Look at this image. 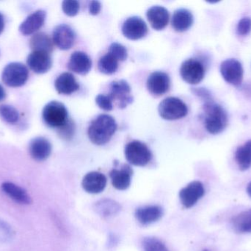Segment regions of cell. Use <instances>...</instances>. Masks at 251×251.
Instances as JSON below:
<instances>
[{
    "label": "cell",
    "instance_id": "1",
    "mask_svg": "<svg viewBox=\"0 0 251 251\" xmlns=\"http://www.w3.org/2000/svg\"><path fill=\"white\" fill-rule=\"evenodd\" d=\"M118 125L116 119L107 114H101L91 122L88 135L91 142L97 145H104L110 141Z\"/></svg>",
    "mask_w": 251,
    "mask_h": 251
},
{
    "label": "cell",
    "instance_id": "2",
    "mask_svg": "<svg viewBox=\"0 0 251 251\" xmlns=\"http://www.w3.org/2000/svg\"><path fill=\"white\" fill-rule=\"evenodd\" d=\"M204 125L206 131L211 134H219L228 125V114L224 108L213 101L203 105Z\"/></svg>",
    "mask_w": 251,
    "mask_h": 251
},
{
    "label": "cell",
    "instance_id": "3",
    "mask_svg": "<svg viewBox=\"0 0 251 251\" xmlns=\"http://www.w3.org/2000/svg\"><path fill=\"white\" fill-rule=\"evenodd\" d=\"M43 119L47 126L60 129L69 121V113L62 103L51 101L43 109Z\"/></svg>",
    "mask_w": 251,
    "mask_h": 251
},
{
    "label": "cell",
    "instance_id": "4",
    "mask_svg": "<svg viewBox=\"0 0 251 251\" xmlns=\"http://www.w3.org/2000/svg\"><path fill=\"white\" fill-rule=\"evenodd\" d=\"M158 112L159 116L165 120H176L187 116L188 108L180 99L170 97L159 103Z\"/></svg>",
    "mask_w": 251,
    "mask_h": 251
},
{
    "label": "cell",
    "instance_id": "5",
    "mask_svg": "<svg viewBox=\"0 0 251 251\" xmlns=\"http://www.w3.org/2000/svg\"><path fill=\"white\" fill-rule=\"evenodd\" d=\"M126 159L131 165L144 167L151 160L152 153L145 143L137 140L130 141L125 149Z\"/></svg>",
    "mask_w": 251,
    "mask_h": 251
},
{
    "label": "cell",
    "instance_id": "6",
    "mask_svg": "<svg viewBox=\"0 0 251 251\" xmlns=\"http://www.w3.org/2000/svg\"><path fill=\"white\" fill-rule=\"evenodd\" d=\"M29 78V70L22 63H9L1 74L3 83L7 86L20 87L25 85Z\"/></svg>",
    "mask_w": 251,
    "mask_h": 251
},
{
    "label": "cell",
    "instance_id": "7",
    "mask_svg": "<svg viewBox=\"0 0 251 251\" xmlns=\"http://www.w3.org/2000/svg\"><path fill=\"white\" fill-rule=\"evenodd\" d=\"M181 78L187 84L196 85L203 81L205 69L201 62L194 58L184 60L180 68Z\"/></svg>",
    "mask_w": 251,
    "mask_h": 251
},
{
    "label": "cell",
    "instance_id": "8",
    "mask_svg": "<svg viewBox=\"0 0 251 251\" xmlns=\"http://www.w3.org/2000/svg\"><path fill=\"white\" fill-rule=\"evenodd\" d=\"M108 96L113 103L116 102L118 108L120 109H126L134 100L131 95V87L125 80L112 82Z\"/></svg>",
    "mask_w": 251,
    "mask_h": 251
},
{
    "label": "cell",
    "instance_id": "9",
    "mask_svg": "<svg viewBox=\"0 0 251 251\" xmlns=\"http://www.w3.org/2000/svg\"><path fill=\"white\" fill-rule=\"evenodd\" d=\"M221 73L226 82L234 86H239L243 82L244 70L242 63L237 59H227L223 61Z\"/></svg>",
    "mask_w": 251,
    "mask_h": 251
},
{
    "label": "cell",
    "instance_id": "10",
    "mask_svg": "<svg viewBox=\"0 0 251 251\" xmlns=\"http://www.w3.org/2000/svg\"><path fill=\"white\" fill-rule=\"evenodd\" d=\"M76 33L69 25L62 24L54 28L52 41L60 50H70L75 43Z\"/></svg>",
    "mask_w": 251,
    "mask_h": 251
},
{
    "label": "cell",
    "instance_id": "11",
    "mask_svg": "<svg viewBox=\"0 0 251 251\" xmlns=\"http://www.w3.org/2000/svg\"><path fill=\"white\" fill-rule=\"evenodd\" d=\"M148 27L146 22L139 16H132L125 21L122 26V32L130 40H139L147 35Z\"/></svg>",
    "mask_w": 251,
    "mask_h": 251
},
{
    "label": "cell",
    "instance_id": "12",
    "mask_svg": "<svg viewBox=\"0 0 251 251\" xmlns=\"http://www.w3.org/2000/svg\"><path fill=\"white\" fill-rule=\"evenodd\" d=\"M146 85L151 94L156 97H159L169 91L171 80L168 74L158 71L152 72L149 75Z\"/></svg>",
    "mask_w": 251,
    "mask_h": 251
},
{
    "label": "cell",
    "instance_id": "13",
    "mask_svg": "<svg viewBox=\"0 0 251 251\" xmlns=\"http://www.w3.org/2000/svg\"><path fill=\"white\" fill-rule=\"evenodd\" d=\"M205 190L200 181H193L180 191L179 197L185 208L193 207L204 195Z\"/></svg>",
    "mask_w": 251,
    "mask_h": 251
},
{
    "label": "cell",
    "instance_id": "14",
    "mask_svg": "<svg viewBox=\"0 0 251 251\" xmlns=\"http://www.w3.org/2000/svg\"><path fill=\"white\" fill-rule=\"evenodd\" d=\"M26 63L35 73L44 74L50 71L52 66V60L50 53L46 52L32 51L28 56Z\"/></svg>",
    "mask_w": 251,
    "mask_h": 251
},
{
    "label": "cell",
    "instance_id": "15",
    "mask_svg": "<svg viewBox=\"0 0 251 251\" xmlns=\"http://www.w3.org/2000/svg\"><path fill=\"white\" fill-rule=\"evenodd\" d=\"M69 70L85 75L91 71L92 68V60L91 57L84 52L76 51L72 53L68 63Z\"/></svg>",
    "mask_w": 251,
    "mask_h": 251
},
{
    "label": "cell",
    "instance_id": "16",
    "mask_svg": "<svg viewBox=\"0 0 251 251\" xmlns=\"http://www.w3.org/2000/svg\"><path fill=\"white\" fill-rule=\"evenodd\" d=\"M133 171L128 165H121L120 167H116L110 172L112 184L119 190H125L131 184Z\"/></svg>",
    "mask_w": 251,
    "mask_h": 251
},
{
    "label": "cell",
    "instance_id": "17",
    "mask_svg": "<svg viewBox=\"0 0 251 251\" xmlns=\"http://www.w3.org/2000/svg\"><path fill=\"white\" fill-rule=\"evenodd\" d=\"M151 26L156 30H162L169 22V12L162 6L156 5L150 7L146 13Z\"/></svg>",
    "mask_w": 251,
    "mask_h": 251
},
{
    "label": "cell",
    "instance_id": "18",
    "mask_svg": "<svg viewBox=\"0 0 251 251\" xmlns=\"http://www.w3.org/2000/svg\"><path fill=\"white\" fill-rule=\"evenodd\" d=\"M29 153L35 160L38 162L46 160L51 155V143L44 137H37L29 143Z\"/></svg>",
    "mask_w": 251,
    "mask_h": 251
},
{
    "label": "cell",
    "instance_id": "19",
    "mask_svg": "<svg viewBox=\"0 0 251 251\" xmlns=\"http://www.w3.org/2000/svg\"><path fill=\"white\" fill-rule=\"evenodd\" d=\"M46 16L47 13L44 10H38L34 12L21 24L19 30L25 35L35 33L44 25Z\"/></svg>",
    "mask_w": 251,
    "mask_h": 251
},
{
    "label": "cell",
    "instance_id": "20",
    "mask_svg": "<svg viewBox=\"0 0 251 251\" xmlns=\"http://www.w3.org/2000/svg\"><path fill=\"white\" fill-rule=\"evenodd\" d=\"M82 185L87 193L98 194L105 188L107 178L101 172H91L85 175L82 180Z\"/></svg>",
    "mask_w": 251,
    "mask_h": 251
},
{
    "label": "cell",
    "instance_id": "21",
    "mask_svg": "<svg viewBox=\"0 0 251 251\" xmlns=\"http://www.w3.org/2000/svg\"><path fill=\"white\" fill-rule=\"evenodd\" d=\"M54 86L57 92L60 94H73L79 89V85L75 76L69 72L61 74L54 82Z\"/></svg>",
    "mask_w": 251,
    "mask_h": 251
},
{
    "label": "cell",
    "instance_id": "22",
    "mask_svg": "<svg viewBox=\"0 0 251 251\" xmlns=\"http://www.w3.org/2000/svg\"><path fill=\"white\" fill-rule=\"evenodd\" d=\"M194 22L193 13L187 9H178L173 15L172 27L177 32H182L190 29Z\"/></svg>",
    "mask_w": 251,
    "mask_h": 251
},
{
    "label": "cell",
    "instance_id": "23",
    "mask_svg": "<svg viewBox=\"0 0 251 251\" xmlns=\"http://www.w3.org/2000/svg\"><path fill=\"white\" fill-rule=\"evenodd\" d=\"M163 215V210L159 206H148L136 210L135 217L143 225H149L159 221Z\"/></svg>",
    "mask_w": 251,
    "mask_h": 251
},
{
    "label": "cell",
    "instance_id": "24",
    "mask_svg": "<svg viewBox=\"0 0 251 251\" xmlns=\"http://www.w3.org/2000/svg\"><path fill=\"white\" fill-rule=\"evenodd\" d=\"M1 190L12 200L21 204H29L31 198L26 190L11 182H4L1 184Z\"/></svg>",
    "mask_w": 251,
    "mask_h": 251
},
{
    "label": "cell",
    "instance_id": "25",
    "mask_svg": "<svg viewBox=\"0 0 251 251\" xmlns=\"http://www.w3.org/2000/svg\"><path fill=\"white\" fill-rule=\"evenodd\" d=\"M32 51L46 52L51 53L53 50V41L45 32L34 34L29 41Z\"/></svg>",
    "mask_w": 251,
    "mask_h": 251
},
{
    "label": "cell",
    "instance_id": "26",
    "mask_svg": "<svg viewBox=\"0 0 251 251\" xmlns=\"http://www.w3.org/2000/svg\"><path fill=\"white\" fill-rule=\"evenodd\" d=\"M235 161L239 169L248 170L251 167V140L246 141L236 150Z\"/></svg>",
    "mask_w": 251,
    "mask_h": 251
},
{
    "label": "cell",
    "instance_id": "27",
    "mask_svg": "<svg viewBox=\"0 0 251 251\" xmlns=\"http://www.w3.org/2000/svg\"><path fill=\"white\" fill-rule=\"evenodd\" d=\"M95 210L102 218H110L120 212L121 206L114 200L104 199L96 203Z\"/></svg>",
    "mask_w": 251,
    "mask_h": 251
},
{
    "label": "cell",
    "instance_id": "28",
    "mask_svg": "<svg viewBox=\"0 0 251 251\" xmlns=\"http://www.w3.org/2000/svg\"><path fill=\"white\" fill-rule=\"evenodd\" d=\"M234 230L239 233H251V209L241 212L232 220Z\"/></svg>",
    "mask_w": 251,
    "mask_h": 251
},
{
    "label": "cell",
    "instance_id": "29",
    "mask_svg": "<svg viewBox=\"0 0 251 251\" xmlns=\"http://www.w3.org/2000/svg\"><path fill=\"white\" fill-rule=\"evenodd\" d=\"M98 68L101 73L112 75L119 69V60L110 53H107L99 60Z\"/></svg>",
    "mask_w": 251,
    "mask_h": 251
},
{
    "label": "cell",
    "instance_id": "30",
    "mask_svg": "<svg viewBox=\"0 0 251 251\" xmlns=\"http://www.w3.org/2000/svg\"><path fill=\"white\" fill-rule=\"evenodd\" d=\"M0 117L9 124H16L19 121V114L18 111L9 105L0 106Z\"/></svg>",
    "mask_w": 251,
    "mask_h": 251
},
{
    "label": "cell",
    "instance_id": "31",
    "mask_svg": "<svg viewBox=\"0 0 251 251\" xmlns=\"http://www.w3.org/2000/svg\"><path fill=\"white\" fill-rule=\"evenodd\" d=\"M143 249L145 251H169L162 242L153 237L145 239L143 241Z\"/></svg>",
    "mask_w": 251,
    "mask_h": 251
},
{
    "label": "cell",
    "instance_id": "32",
    "mask_svg": "<svg viewBox=\"0 0 251 251\" xmlns=\"http://www.w3.org/2000/svg\"><path fill=\"white\" fill-rule=\"evenodd\" d=\"M109 53L117 58L119 61H124V60H126L127 56H128L126 49L125 46L119 44V43L114 42L111 44L110 49H109Z\"/></svg>",
    "mask_w": 251,
    "mask_h": 251
},
{
    "label": "cell",
    "instance_id": "33",
    "mask_svg": "<svg viewBox=\"0 0 251 251\" xmlns=\"http://www.w3.org/2000/svg\"><path fill=\"white\" fill-rule=\"evenodd\" d=\"M62 9L65 14L69 16H75L79 13V3L76 0H66L62 3Z\"/></svg>",
    "mask_w": 251,
    "mask_h": 251
},
{
    "label": "cell",
    "instance_id": "34",
    "mask_svg": "<svg viewBox=\"0 0 251 251\" xmlns=\"http://www.w3.org/2000/svg\"><path fill=\"white\" fill-rule=\"evenodd\" d=\"M96 103L99 107L106 112H110L113 110V103L108 94H100L96 97Z\"/></svg>",
    "mask_w": 251,
    "mask_h": 251
},
{
    "label": "cell",
    "instance_id": "35",
    "mask_svg": "<svg viewBox=\"0 0 251 251\" xmlns=\"http://www.w3.org/2000/svg\"><path fill=\"white\" fill-rule=\"evenodd\" d=\"M75 126L72 120L69 119V122L64 126L58 129V134L62 138L69 140L72 138L75 134Z\"/></svg>",
    "mask_w": 251,
    "mask_h": 251
},
{
    "label": "cell",
    "instance_id": "36",
    "mask_svg": "<svg viewBox=\"0 0 251 251\" xmlns=\"http://www.w3.org/2000/svg\"><path fill=\"white\" fill-rule=\"evenodd\" d=\"M237 33L240 35H247L251 32V19L244 17L240 19L237 27Z\"/></svg>",
    "mask_w": 251,
    "mask_h": 251
},
{
    "label": "cell",
    "instance_id": "37",
    "mask_svg": "<svg viewBox=\"0 0 251 251\" xmlns=\"http://www.w3.org/2000/svg\"><path fill=\"white\" fill-rule=\"evenodd\" d=\"M13 237V231L11 228L4 221H0V240H10Z\"/></svg>",
    "mask_w": 251,
    "mask_h": 251
},
{
    "label": "cell",
    "instance_id": "38",
    "mask_svg": "<svg viewBox=\"0 0 251 251\" xmlns=\"http://www.w3.org/2000/svg\"><path fill=\"white\" fill-rule=\"evenodd\" d=\"M193 93H194L196 95H197L198 97L201 98L205 103H207V102L212 101V95H211L210 92L208 91L207 89L204 88H194L193 90Z\"/></svg>",
    "mask_w": 251,
    "mask_h": 251
},
{
    "label": "cell",
    "instance_id": "39",
    "mask_svg": "<svg viewBox=\"0 0 251 251\" xmlns=\"http://www.w3.org/2000/svg\"><path fill=\"white\" fill-rule=\"evenodd\" d=\"M101 4L99 1H91L89 4V13L93 16L98 15L101 11Z\"/></svg>",
    "mask_w": 251,
    "mask_h": 251
},
{
    "label": "cell",
    "instance_id": "40",
    "mask_svg": "<svg viewBox=\"0 0 251 251\" xmlns=\"http://www.w3.org/2000/svg\"><path fill=\"white\" fill-rule=\"evenodd\" d=\"M4 16L0 13V34L4 30Z\"/></svg>",
    "mask_w": 251,
    "mask_h": 251
},
{
    "label": "cell",
    "instance_id": "41",
    "mask_svg": "<svg viewBox=\"0 0 251 251\" xmlns=\"http://www.w3.org/2000/svg\"><path fill=\"white\" fill-rule=\"evenodd\" d=\"M6 93L5 91H4V88H3L2 85L0 84V101L4 100V97H5Z\"/></svg>",
    "mask_w": 251,
    "mask_h": 251
},
{
    "label": "cell",
    "instance_id": "42",
    "mask_svg": "<svg viewBox=\"0 0 251 251\" xmlns=\"http://www.w3.org/2000/svg\"><path fill=\"white\" fill-rule=\"evenodd\" d=\"M247 193L249 196L251 197V181L249 183V185L247 187Z\"/></svg>",
    "mask_w": 251,
    "mask_h": 251
},
{
    "label": "cell",
    "instance_id": "43",
    "mask_svg": "<svg viewBox=\"0 0 251 251\" xmlns=\"http://www.w3.org/2000/svg\"><path fill=\"white\" fill-rule=\"evenodd\" d=\"M249 88V93H250V94H251V87H249V88Z\"/></svg>",
    "mask_w": 251,
    "mask_h": 251
},
{
    "label": "cell",
    "instance_id": "44",
    "mask_svg": "<svg viewBox=\"0 0 251 251\" xmlns=\"http://www.w3.org/2000/svg\"><path fill=\"white\" fill-rule=\"evenodd\" d=\"M207 251V250H204V251Z\"/></svg>",
    "mask_w": 251,
    "mask_h": 251
}]
</instances>
